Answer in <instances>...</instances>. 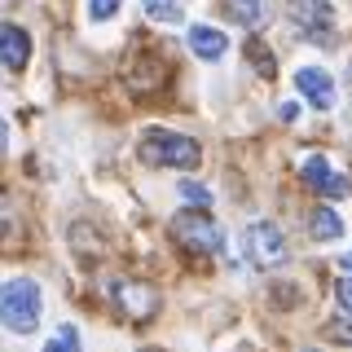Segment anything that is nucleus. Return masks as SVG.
Returning a JSON list of instances; mask_svg holds the SVG:
<instances>
[{
    "instance_id": "obj_1",
    "label": "nucleus",
    "mask_w": 352,
    "mask_h": 352,
    "mask_svg": "<svg viewBox=\"0 0 352 352\" xmlns=\"http://www.w3.org/2000/svg\"><path fill=\"white\" fill-rule=\"evenodd\" d=\"M141 159L159 163V168L194 172L198 163H203V150H198L194 137H181V132H168V128H146V137H141Z\"/></svg>"
},
{
    "instance_id": "obj_2",
    "label": "nucleus",
    "mask_w": 352,
    "mask_h": 352,
    "mask_svg": "<svg viewBox=\"0 0 352 352\" xmlns=\"http://www.w3.org/2000/svg\"><path fill=\"white\" fill-rule=\"evenodd\" d=\"M0 308H5V326L14 330V335H31V330L40 326V286L31 278H14L5 282V291H0Z\"/></svg>"
},
{
    "instance_id": "obj_3",
    "label": "nucleus",
    "mask_w": 352,
    "mask_h": 352,
    "mask_svg": "<svg viewBox=\"0 0 352 352\" xmlns=\"http://www.w3.org/2000/svg\"><path fill=\"white\" fill-rule=\"evenodd\" d=\"M172 234L181 238L185 251H194V256H216L220 247H225V234H220V220H212L207 212H181L172 225Z\"/></svg>"
},
{
    "instance_id": "obj_4",
    "label": "nucleus",
    "mask_w": 352,
    "mask_h": 352,
    "mask_svg": "<svg viewBox=\"0 0 352 352\" xmlns=\"http://www.w3.org/2000/svg\"><path fill=\"white\" fill-rule=\"evenodd\" d=\"M242 242H247V260L256 264V269H278L286 260V234L273 220H251Z\"/></svg>"
},
{
    "instance_id": "obj_5",
    "label": "nucleus",
    "mask_w": 352,
    "mask_h": 352,
    "mask_svg": "<svg viewBox=\"0 0 352 352\" xmlns=\"http://www.w3.org/2000/svg\"><path fill=\"white\" fill-rule=\"evenodd\" d=\"M286 14L308 40H330V22H335L330 0H286Z\"/></svg>"
},
{
    "instance_id": "obj_6",
    "label": "nucleus",
    "mask_w": 352,
    "mask_h": 352,
    "mask_svg": "<svg viewBox=\"0 0 352 352\" xmlns=\"http://www.w3.org/2000/svg\"><path fill=\"white\" fill-rule=\"evenodd\" d=\"M295 88H300V93H304L317 110H330V106H335V80H330L326 71H313V66H308V71L295 75Z\"/></svg>"
},
{
    "instance_id": "obj_7",
    "label": "nucleus",
    "mask_w": 352,
    "mask_h": 352,
    "mask_svg": "<svg viewBox=\"0 0 352 352\" xmlns=\"http://www.w3.org/2000/svg\"><path fill=\"white\" fill-rule=\"evenodd\" d=\"M220 9H225L229 22H238V27L256 31L269 22V0H220Z\"/></svg>"
},
{
    "instance_id": "obj_8",
    "label": "nucleus",
    "mask_w": 352,
    "mask_h": 352,
    "mask_svg": "<svg viewBox=\"0 0 352 352\" xmlns=\"http://www.w3.org/2000/svg\"><path fill=\"white\" fill-rule=\"evenodd\" d=\"M0 58H5L9 71H22V66H27V58H31V36H27L22 27H14V22L0 31Z\"/></svg>"
},
{
    "instance_id": "obj_9",
    "label": "nucleus",
    "mask_w": 352,
    "mask_h": 352,
    "mask_svg": "<svg viewBox=\"0 0 352 352\" xmlns=\"http://www.w3.org/2000/svg\"><path fill=\"white\" fill-rule=\"evenodd\" d=\"M115 300L124 304V313L132 317V322H146L154 308H159V295H154L150 286H119V291H115Z\"/></svg>"
},
{
    "instance_id": "obj_10",
    "label": "nucleus",
    "mask_w": 352,
    "mask_h": 352,
    "mask_svg": "<svg viewBox=\"0 0 352 352\" xmlns=\"http://www.w3.org/2000/svg\"><path fill=\"white\" fill-rule=\"evenodd\" d=\"M190 49H194L203 62H220V58H225V49H229V40L220 36L216 27H194V31H190Z\"/></svg>"
},
{
    "instance_id": "obj_11",
    "label": "nucleus",
    "mask_w": 352,
    "mask_h": 352,
    "mask_svg": "<svg viewBox=\"0 0 352 352\" xmlns=\"http://www.w3.org/2000/svg\"><path fill=\"white\" fill-rule=\"evenodd\" d=\"M339 234H344V220H339L330 207H322V212H313V238H322V242H335Z\"/></svg>"
},
{
    "instance_id": "obj_12",
    "label": "nucleus",
    "mask_w": 352,
    "mask_h": 352,
    "mask_svg": "<svg viewBox=\"0 0 352 352\" xmlns=\"http://www.w3.org/2000/svg\"><path fill=\"white\" fill-rule=\"evenodd\" d=\"M330 176H335V172H330V163L322 159V154H313V159H304V181H308V190H317V194H322Z\"/></svg>"
},
{
    "instance_id": "obj_13",
    "label": "nucleus",
    "mask_w": 352,
    "mask_h": 352,
    "mask_svg": "<svg viewBox=\"0 0 352 352\" xmlns=\"http://www.w3.org/2000/svg\"><path fill=\"white\" fill-rule=\"evenodd\" d=\"M141 5H146V14L154 22H181L185 18V5H181V0H141Z\"/></svg>"
},
{
    "instance_id": "obj_14",
    "label": "nucleus",
    "mask_w": 352,
    "mask_h": 352,
    "mask_svg": "<svg viewBox=\"0 0 352 352\" xmlns=\"http://www.w3.org/2000/svg\"><path fill=\"white\" fill-rule=\"evenodd\" d=\"M247 62L260 71V80H273V75H278V62H273V53L264 49L260 40H251V44H247Z\"/></svg>"
},
{
    "instance_id": "obj_15",
    "label": "nucleus",
    "mask_w": 352,
    "mask_h": 352,
    "mask_svg": "<svg viewBox=\"0 0 352 352\" xmlns=\"http://www.w3.org/2000/svg\"><path fill=\"white\" fill-rule=\"evenodd\" d=\"M44 352H80V330H75V326H58V335H53V344Z\"/></svg>"
},
{
    "instance_id": "obj_16",
    "label": "nucleus",
    "mask_w": 352,
    "mask_h": 352,
    "mask_svg": "<svg viewBox=\"0 0 352 352\" xmlns=\"http://www.w3.org/2000/svg\"><path fill=\"white\" fill-rule=\"evenodd\" d=\"M181 198H185V203H194V207H207V203H212V190L198 185V181H181Z\"/></svg>"
},
{
    "instance_id": "obj_17",
    "label": "nucleus",
    "mask_w": 352,
    "mask_h": 352,
    "mask_svg": "<svg viewBox=\"0 0 352 352\" xmlns=\"http://www.w3.org/2000/svg\"><path fill=\"white\" fill-rule=\"evenodd\" d=\"M119 5L124 0H88V14H93V22H106V18L119 14Z\"/></svg>"
},
{
    "instance_id": "obj_18",
    "label": "nucleus",
    "mask_w": 352,
    "mask_h": 352,
    "mask_svg": "<svg viewBox=\"0 0 352 352\" xmlns=\"http://www.w3.org/2000/svg\"><path fill=\"white\" fill-rule=\"evenodd\" d=\"M335 300H339V308H344V313H352V273H348V278H339Z\"/></svg>"
},
{
    "instance_id": "obj_19",
    "label": "nucleus",
    "mask_w": 352,
    "mask_h": 352,
    "mask_svg": "<svg viewBox=\"0 0 352 352\" xmlns=\"http://www.w3.org/2000/svg\"><path fill=\"white\" fill-rule=\"evenodd\" d=\"M330 339H339V344H352V322H348V317H335V322H330Z\"/></svg>"
},
{
    "instance_id": "obj_20",
    "label": "nucleus",
    "mask_w": 352,
    "mask_h": 352,
    "mask_svg": "<svg viewBox=\"0 0 352 352\" xmlns=\"http://www.w3.org/2000/svg\"><path fill=\"white\" fill-rule=\"evenodd\" d=\"M348 190H352V185H348V176H339V172H335V176L326 181V190H322V194H326V198H344Z\"/></svg>"
},
{
    "instance_id": "obj_21",
    "label": "nucleus",
    "mask_w": 352,
    "mask_h": 352,
    "mask_svg": "<svg viewBox=\"0 0 352 352\" xmlns=\"http://www.w3.org/2000/svg\"><path fill=\"white\" fill-rule=\"evenodd\" d=\"M278 115H282V124H291V119H300V106H295V102H282Z\"/></svg>"
},
{
    "instance_id": "obj_22",
    "label": "nucleus",
    "mask_w": 352,
    "mask_h": 352,
    "mask_svg": "<svg viewBox=\"0 0 352 352\" xmlns=\"http://www.w3.org/2000/svg\"><path fill=\"white\" fill-rule=\"evenodd\" d=\"M344 269H348V273H352V251H348V256H344Z\"/></svg>"
},
{
    "instance_id": "obj_23",
    "label": "nucleus",
    "mask_w": 352,
    "mask_h": 352,
    "mask_svg": "<svg viewBox=\"0 0 352 352\" xmlns=\"http://www.w3.org/2000/svg\"><path fill=\"white\" fill-rule=\"evenodd\" d=\"M308 352H313V348H308Z\"/></svg>"
}]
</instances>
